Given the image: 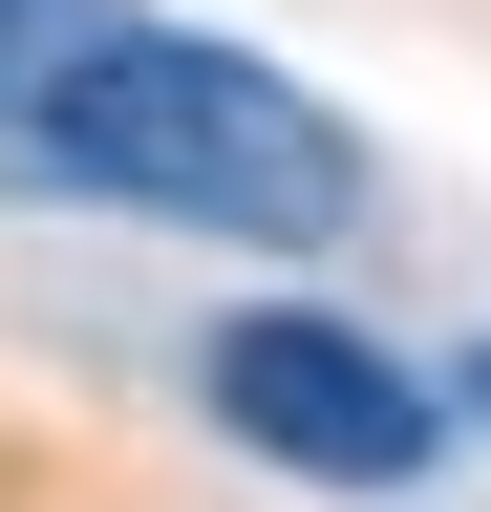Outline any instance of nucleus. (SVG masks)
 Listing matches in <instances>:
<instances>
[{
  "label": "nucleus",
  "mask_w": 491,
  "mask_h": 512,
  "mask_svg": "<svg viewBox=\"0 0 491 512\" xmlns=\"http://www.w3.org/2000/svg\"><path fill=\"white\" fill-rule=\"evenodd\" d=\"M22 171L107 192V214H171V235H257V256H321L363 214V150H342V128L299 107L278 64L171 43V22H86L65 64H43Z\"/></svg>",
  "instance_id": "1"
},
{
  "label": "nucleus",
  "mask_w": 491,
  "mask_h": 512,
  "mask_svg": "<svg viewBox=\"0 0 491 512\" xmlns=\"http://www.w3.org/2000/svg\"><path fill=\"white\" fill-rule=\"evenodd\" d=\"M214 427L257 448V470H299V491H406L427 448H449V406H427L363 320H321V299L214 320Z\"/></svg>",
  "instance_id": "2"
},
{
  "label": "nucleus",
  "mask_w": 491,
  "mask_h": 512,
  "mask_svg": "<svg viewBox=\"0 0 491 512\" xmlns=\"http://www.w3.org/2000/svg\"><path fill=\"white\" fill-rule=\"evenodd\" d=\"M107 22V0H0V150H22V107H43V64H65Z\"/></svg>",
  "instance_id": "3"
},
{
  "label": "nucleus",
  "mask_w": 491,
  "mask_h": 512,
  "mask_svg": "<svg viewBox=\"0 0 491 512\" xmlns=\"http://www.w3.org/2000/svg\"><path fill=\"white\" fill-rule=\"evenodd\" d=\"M470 384H491V363H470Z\"/></svg>",
  "instance_id": "4"
}]
</instances>
